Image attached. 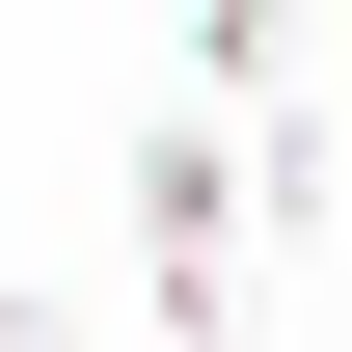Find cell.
<instances>
[{
    "mask_svg": "<svg viewBox=\"0 0 352 352\" xmlns=\"http://www.w3.org/2000/svg\"><path fill=\"white\" fill-rule=\"evenodd\" d=\"M190 82L217 109H298V0H190Z\"/></svg>",
    "mask_w": 352,
    "mask_h": 352,
    "instance_id": "1",
    "label": "cell"
}]
</instances>
